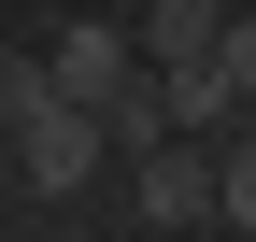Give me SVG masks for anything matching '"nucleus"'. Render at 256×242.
I'll use <instances>...</instances> for the list:
<instances>
[{
	"label": "nucleus",
	"instance_id": "1",
	"mask_svg": "<svg viewBox=\"0 0 256 242\" xmlns=\"http://www.w3.org/2000/svg\"><path fill=\"white\" fill-rule=\"evenodd\" d=\"M43 72H57V100H86V114H100L114 86L142 72V28H128V14H57V57H43Z\"/></svg>",
	"mask_w": 256,
	"mask_h": 242
},
{
	"label": "nucleus",
	"instance_id": "2",
	"mask_svg": "<svg viewBox=\"0 0 256 242\" xmlns=\"http://www.w3.org/2000/svg\"><path fill=\"white\" fill-rule=\"evenodd\" d=\"M100 157H114V142H100V114H86V100H43V114H14V171H28L43 200H72Z\"/></svg>",
	"mask_w": 256,
	"mask_h": 242
},
{
	"label": "nucleus",
	"instance_id": "3",
	"mask_svg": "<svg viewBox=\"0 0 256 242\" xmlns=\"http://www.w3.org/2000/svg\"><path fill=\"white\" fill-rule=\"evenodd\" d=\"M128 200H142L156 228H200V214H214V157H200V128L142 142V157H128Z\"/></svg>",
	"mask_w": 256,
	"mask_h": 242
},
{
	"label": "nucleus",
	"instance_id": "4",
	"mask_svg": "<svg viewBox=\"0 0 256 242\" xmlns=\"http://www.w3.org/2000/svg\"><path fill=\"white\" fill-rule=\"evenodd\" d=\"M100 142H114V157H142V142H171V86H156V72H128L114 100H100Z\"/></svg>",
	"mask_w": 256,
	"mask_h": 242
},
{
	"label": "nucleus",
	"instance_id": "5",
	"mask_svg": "<svg viewBox=\"0 0 256 242\" xmlns=\"http://www.w3.org/2000/svg\"><path fill=\"white\" fill-rule=\"evenodd\" d=\"M214 72H228V100L256 114V0H242V14H228V28H214Z\"/></svg>",
	"mask_w": 256,
	"mask_h": 242
},
{
	"label": "nucleus",
	"instance_id": "6",
	"mask_svg": "<svg viewBox=\"0 0 256 242\" xmlns=\"http://www.w3.org/2000/svg\"><path fill=\"white\" fill-rule=\"evenodd\" d=\"M57 100V72H43V57H0V128H14V114H43Z\"/></svg>",
	"mask_w": 256,
	"mask_h": 242
},
{
	"label": "nucleus",
	"instance_id": "7",
	"mask_svg": "<svg viewBox=\"0 0 256 242\" xmlns=\"http://www.w3.org/2000/svg\"><path fill=\"white\" fill-rule=\"evenodd\" d=\"M214 214H242V228H256V142H228V157H214Z\"/></svg>",
	"mask_w": 256,
	"mask_h": 242
}]
</instances>
